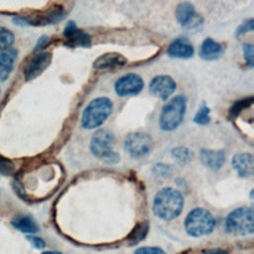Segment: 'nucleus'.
<instances>
[{"label": "nucleus", "mask_w": 254, "mask_h": 254, "mask_svg": "<svg viewBox=\"0 0 254 254\" xmlns=\"http://www.w3.org/2000/svg\"><path fill=\"white\" fill-rule=\"evenodd\" d=\"M184 202V197L178 190L171 187L163 188L154 197V214L166 221L173 220L181 214Z\"/></svg>", "instance_id": "f257e3e1"}, {"label": "nucleus", "mask_w": 254, "mask_h": 254, "mask_svg": "<svg viewBox=\"0 0 254 254\" xmlns=\"http://www.w3.org/2000/svg\"><path fill=\"white\" fill-rule=\"evenodd\" d=\"M113 109L112 101L104 96L91 100L84 108L81 116V126L84 129H95L102 125Z\"/></svg>", "instance_id": "f03ea898"}, {"label": "nucleus", "mask_w": 254, "mask_h": 254, "mask_svg": "<svg viewBox=\"0 0 254 254\" xmlns=\"http://www.w3.org/2000/svg\"><path fill=\"white\" fill-rule=\"evenodd\" d=\"M215 224L216 221L211 212L201 207L190 210L185 219V229L192 237L210 234L214 230Z\"/></svg>", "instance_id": "7ed1b4c3"}, {"label": "nucleus", "mask_w": 254, "mask_h": 254, "mask_svg": "<svg viewBox=\"0 0 254 254\" xmlns=\"http://www.w3.org/2000/svg\"><path fill=\"white\" fill-rule=\"evenodd\" d=\"M114 143V135L107 129H100L93 134L89 149L94 157L107 164H115L119 161V154L113 150Z\"/></svg>", "instance_id": "20e7f679"}, {"label": "nucleus", "mask_w": 254, "mask_h": 254, "mask_svg": "<svg viewBox=\"0 0 254 254\" xmlns=\"http://www.w3.org/2000/svg\"><path fill=\"white\" fill-rule=\"evenodd\" d=\"M187 108V97L177 95L172 98L162 109L159 118L160 128L164 131H172L183 122Z\"/></svg>", "instance_id": "39448f33"}, {"label": "nucleus", "mask_w": 254, "mask_h": 254, "mask_svg": "<svg viewBox=\"0 0 254 254\" xmlns=\"http://www.w3.org/2000/svg\"><path fill=\"white\" fill-rule=\"evenodd\" d=\"M225 229L235 235L252 234L254 230V218L252 206H241L232 210L225 219Z\"/></svg>", "instance_id": "423d86ee"}, {"label": "nucleus", "mask_w": 254, "mask_h": 254, "mask_svg": "<svg viewBox=\"0 0 254 254\" xmlns=\"http://www.w3.org/2000/svg\"><path fill=\"white\" fill-rule=\"evenodd\" d=\"M64 17L62 6H54L51 9L29 16H19L13 19L16 25L20 26H46L60 22Z\"/></svg>", "instance_id": "0eeeda50"}, {"label": "nucleus", "mask_w": 254, "mask_h": 254, "mask_svg": "<svg viewBox=\"0 0 254 254\" xmlns=\"http://www.w3.org/2000/svg\"><path fill=\"white\" fill-rule=\"evenodd\" d=\"M152 148L153 140L147 133L133 132L128 134L124 140V149L133 158L147 156Z\"/></svg>", "instance_id": "6e6552de"}, {"label": "nucleus", "mask_w": 254, "mask_h": 254, "mask_svg": "<svg viewBox=\"0 0 254 254\" xmlns=\"http://www.w3.org/2000/svg\"><path fill=\"white\" fill-rule=\"evenodd\" d=\"M144 87V82L141 76L136 73H128L119 77L115 84V92L119 96H132L141 92Z\"/></svg>", "instance_id": "1a4fd4ad"}, {"label": "nucleus", "mask_w": 254, "mask_h": 254, "mask_svg": "<svg viewBox=\"0 0 254 254\" xmlns=\"http://www.w3.org/2000/svg\"><path fill=\"white\" fill-rule=\"evenodd\" d=\"M176 18L181 26L190 30H197L203 23V19L196 15L194 7L189 2H183L178 5L176 9Z\"/></svg>", "instance_id": "9d476101"}, {"label": "nucleus", "mask_w": 254, "mask_h": 254, "mask_svg": "<svg viewBox=\"0 0 254 254\" xmlns=\"http://www.w3.org/2000/svg\"><path fill=\"white\" fill-rule=\"evenodd\" d=\"M176 82L169 75H157L149 83V90L152 95L166 100L176 90Z\"/></svg>", "instance_id": "9b49d317"}, {"label": "nucleus", "mask_w": 254, "mask_h": 254, "mask_svg": "<svg viewBox=\"0 0 254 254\" xmlns=\"http://www.w3.org/2000/svg\"><path fill=\"white\" fill-rule=\"evenodd\" d=\"M64 36L65 38V44L68 47H83L88 48L91 45L90 36L77 29L74 22H68L64 30Z\"/></svg>", "instance_id": "f8f14e48"}, {"label": "nucleus", "mask_w": 254, "mask_h": 254, "mask_svg": "<svg viewBox=\"0 0 254 254\" xmlns=\"http://www.w3.org/2000/svg\"><path fill=\"white\" fill-rule=\"evenodd\" d=\"M51 61H52L51 53H40L37 56H35L25 68V71H24L25 79L28 81L39 76L50 65Z\"/></svg>", "instance_id": "ddd939ff"}, {"label": "nucleus", "mask_w": 254, "mask_h": 254, "mask_svg": "<svg viewBox=\"0 0 254 254\" xmlns=\"http://www.w3.org/2000/svg\"><path fill=\"white\" fill-rule=\"evenodd\" d=\"M231 164L239 177L248 178L253 175L254 163L253 156L250 153H238L234 155Z\"/></svg>", "instance_id": "4468645a"}, {"label": "nucleus", "mask_w": 254, "mask_h": 254, "mask_svg": "<svg viewBox=\"0 0 254 254\" xmlns=\"http://www.w3.org/2000/svg\"><path fill=\"white\" fill-rule=\"evenodd\" d=\"M199 157L202 165L212 171L221 169L225 163V153L222 150L202 149L199 153Z\"/></svg>", "instance_id": "2eb2a0df"}, {"label": "nucleus", "mask_w": 254, "mask_h": 254, "mask_svg": "<svg viewBox=\"0 0 254 254\" xmlns=\"http://www.w3.org/2000/svg\"><path fill=\"white\" fill-rule=\"evenodd\" d=\"M192 45L187 39H177L168 48L167 54L172 58L189 59L193 56Z\"/></svg>", "instance_id": "dca6fc26"}, {"label": "nucleus", "mask_w": 254, "mask_h": 254, "mask_svg": "<svg viewBox=\"0 0 254 254\" xmlns=\"http://www.w3.org/2000/svg\"><path fill=\"white\" fill-rule=\"evenodd\" d=\"M17 55L18 52L12 48L0 52V81H5L9 77Z\"/></svg>", "instance_id": "f3484780"}, {"label": "nucleus", "mask_w": 254, "mask_h": 254, "mask_svg": "<svg viewBox=\"0 0 254 254\" xmlns=\"http://www.w3.org/2000/svg\"><path fill=\"white\" fill-rule=\"evenodd\" d=\"M127 60L118 53H107L97 58L93 63V67L96 69H105L115 66L124 65Z\"/></svg>", "instance_id": "a211bd4d"}, {"label": "nucleus", "mask_w": 254, "mask_h": 254, "mask_svg": "<svg viewBox=\"0 0 254 254\" xmlns=\"http://www.w3.org/2000/svg\"><path fill=\"white\" fill-rule=\"evenodd\" d=\"M223 52L222 46L214 40L207 38L205 39L199 48V56L201 59L211 61L219 58Z\"/></svg>", "instance_id": "6ab92c4d"}, {"label": "nucleus", "mask_w": 254, "mask_h": 254, "mask_svg": "<svg viewBox=\"0 0 254 254\" xmlns=\"http://www.w3.org/2000/svg\"><path fill=\"white\" fill-rule=\"evenodd\" d=\"M11 224L19 231L23 233H36L39 230V226L34 218L27 214H21L15 216L11 220Z\"/></svg>", "instance_id": "aec40b11"}, {"label": "nucleus", "mask_w": 254, "mask_h": 254, "mask_svg": "<svg viewBox=\"0 0 254 254\" xmlns=\"http://www.w3.org/2000/svg\"><path fill=\"white\" fill-rule=\"evenodd\" d=\"M172 156L179 164L184 165L189 163L192 159V152L187 147L180 146L172 150Z\"/></svg>", "instance_id": "412c9836"}, {"label": "nucleus", "mask_w": 254, "mask_h": 254, "mask_svg": "<svg viewBox=\"0 0 254 254\" xmlns=\"http://www.w3.org/2000/svg\"><path fill=\"white\" fill-rule=\"evenodd\" d=\"M14 34L7 28L0 27V52L9 49L14 43Z\"/></svg>", "instance_id": "4be33fe9"}, {"label": "nucleus", "mask_w": 254, "mask_h": 254, "mask_svg": "<svg viewBox=\"0 0 254 254\" xmlns=\"http://www.w3.org/2000/svg\"><path fill=\"white\" fill-rule=\"evenodd\" d=\"M148 228H149V225L147 222H141L140 224H138L132 231L131 235L129 236V239L131 240V244H136L140 240L144 239L145 235L147 234Z\"/></svg>", "instance_id": "5701e85b"}, {"label": "nucleus", "mask_w": 254, "mask_h": 254, "mask_svg": "<svg viewBox=\"0 0 254 254\" xmlns=\"http://www.w3.org/2000/svg\"><path fill=\"white\" fill-rule=\"evenodd\" d=\"M209 113H210L209 108H208L206 105L202 104V105L198 108L197 112L195 113V115H194V117H193L194 123H196V124H198V125H206V124H208V123L210 122Z\"/></svg>", "instance_id": "b1692460"}, {"label": "nucleus", "mask_w": 254, "mask_h": 254, "mask_svg": "<svg viewBox=\"0 0 254 254\" xmlns=\"http://www.w3.org/2000/svg\"><path fill=\"white\" fill-rule=\"evenodd\" d=\"M253 102V97H248V98H244L242 100H239V101H236L232 107L230 108L229 110V115L231 117H236L243 109L247 108L248 106H250Z\"/></svg>", "instance_id": "393cba45"}, {"label": "nucleus", "mask_w": 254, "mask_h": 254, "mask_svg": "<svg viewBox=\"0 0 254 254\" xmlns=\"http://www.w3.org/2000/svg\"><path fill=\"white\" fill-rule=\"evenodd\" d=\"M14 172L13 163L0 155V175L1 176H11Z\"/></svg>", "instance_id": "a878e982"}, {"label": "nucleus", "mask_w": 254, "mask_h": 254, "mask_svg": "<svg viewBox=\"0 0 254 254\" xmlns=\"http://www.w3.org/2000/svg\"><path fill=\"white\" fill-rule=\"evenodd\" d=\"M243 55L245 62L248 66L253 67L254 65V51H253V46L251 44H244L243 45Z\"/></svg>", "instance_id": "bb28decb"}, {"label": "nucleus", "mask_w": 254, "mask_h": 254, "mask_svg": "<svg viewBox=\"0 0 254 254\" xmlns=\"http://www.w3.org/2000/svg\"><path fill=\"white\" fill-rule=\"evenodd\" d=\"M153 172L155 175L157 176H160V177H167V176H170L171 175V168L169 165H166V164H157L154 166V169H153Z\"/></svg>", "instance_id": "cd10ccee"}, {"label": "nucleus", "mask_w": 254, "mask_h": 254, "mask_svg": "<svg viewBox=\"0 0 254 254\" xmlns=\"http://www.w3.org/2000/svg\"><path fill=\"white\" fill-rule=\"evenodd\" d=\"M134 254H167V253L159 247L147 246V247L138 248Z\"/></svg>", "instance_id": "c85d7f7f"}, {"label": "nucleus", "mask_w": 254, "mask_h": 254, "mask_svg": "<svg viewBox=\"0 0 254 254\" xmlns=\"http://www.w3.org/2000/svg\"><path fill=\"white\" fill-rule=\"evenodd\" d=\"M254 21L253 19H249L247 20L245 23H243L236 31V36H240L248 31H253V28H254Z\"/></svg>", "instance_id": "c756f323"}, {"label": "nucleus", "mask_w": 254, "mask_h": 254, "mask_svg": "<svg viewBox=\"0 0 254 254\" xmlns=\"http://www.w3.org/2000/svg\"><path fill=\"white\" fill-rule=\"evenodd\" d=\"M27 240L30 241V243L37 249H43L46 246L45 241L41 238V237H37V236H33V235H29L27 236Z\"/></svg>", "instance_id": "7c9ffc66"}, {"label": "nucleus", "mask_w": 254, "mask_h": 254, "mask_svg": "<svg viewBox=\"0 0 254 254\" xmlns=\"http://www.w3.org/2000/svg\"><path fill=\"white\" fill-rule=\"evenodd\" d=\"M48 43H49V38L47 36L41 37L35 46V52H39V51L43 50L48 45Z\"/></svg>", "instance_id": "2f4dec72"}, {"label": "nucleus", "mask_w": 254, "mask_h": 254, "mask_svg": "<svg viewBox=\"0 0 254 254\" xmlns=\"http://www.w3.org/2000/svg\"><path fill=\"white\" fill-rule=\"evenodd\" d=\"M202 254H228V253L221 248H212V249L205 250L204 252H202Z\"/></svg>", "instance_id": "473e14b6"}, {"label": "nucleus", "mask_w": 254, "mask_h": 254, "mask_svg": "<svg viewBox=\"0 0 254 254\" xmlns=\"http://www.w3.org/2000/svg\"><path fill=\"white\" fill-rule=\"evenodd\" d=\"M42 254H63V253H61L59 251H45Z\"/></svg>", "instance_id": "72a5a7b5"}, {"label": "nucleus", "mask_w": 254, "mask_h": 254, "mask_svg": "<svg viewBox=\"0 0 254 254\" xmlns=\"http://www.w3.org/2000/svg\"><path fill=\"white\" fill-rule=\"evenodd\" d=\"M0 91H1V89H0Z\"/></svg>", "instance_id": "f704fd0d"}]
</instances>
